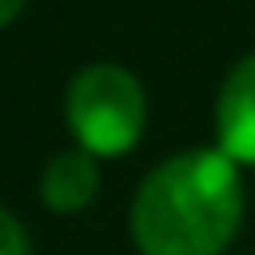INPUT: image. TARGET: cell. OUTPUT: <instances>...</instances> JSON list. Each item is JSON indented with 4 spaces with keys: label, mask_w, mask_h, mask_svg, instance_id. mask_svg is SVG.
Masks as SVG:
<instances>
[{
    "label": "cell",
    "mask_w": 255,
    "mask_h": 255,
    "mask_svg": "<svg viewBox=\"0 0 255 255\" xmlns=\"http://www.w3.org/2000/svg\"><path fill=\"white\" fill-rule=\"evenodd\" d=\"M98 191V162L94 153L85 149H64L47 162L43 170V200L51 204L55 213H73V209H85Z\"/></svg>",
    "instance_id": "cell-4"
},
{
    "label": "cell",
    "mask_w": 255,
    "mask_h": 255,
    "mask_svg": "<svg viewBox=\"0 0 255 255\" xmlns=\"http://www.w3.org/2000/svg\"><path fill=\"white\" fill-rule=\"evenodd\" d=\"M68 128L85 153H128L145 128V90L128 68L94 64L68 85Z\"/></svg>",
    "instance_id": "cell-2"
},
{
    "label": "cell",
    "mask_w": 255,
    "mask_h": 255,
    "mask_svg": "<svg viewBox=\"0 0 255 255\" xmlns=\"http://www.w3.org/2000/svg\"><path fill=\"white\" fill-rule=\"evenodd\" d=\"M243 217V183L226 153L187 149L140 183L132 234L145 255H217Z\"/></svg>",
    "instance_id": "cell-1"
},
{
    "label": "cell",
    "mask_w": 255,
    "mask_h": 255,
    "mask_svg": "<svg viewBox=\"0 0 255 255\" xmlns=\"http://www.w3.org/2000/svg\"><path fill=\"white\" fill-rule=\"evenodd\" d=\"M21 4H26V0H0V26H9V21L21 13Z\"/></svg>",
    "instance_id": "cell-6"
},
{
    "label": "cell",
    "mask_w": 255,
    "mask_h": 255,
    "mask_svg": "<svg viewBox=\"0 0 255 255\" xmlns=\"http://www.w3.org/2000/svg\"><path fill=\"white\" fill-rule=\"evenodd\" d=\"M217 140L230 162L255 166V55L226 77L217 98Z\"/></svg>",
    "instance_id": "cell-3"
},
{
    "label": "cell",
    "mask_w": 255,
    "mask_h": 255,
    "mask_svg": "<svg viewBox=\"0 0 255 255\" xmlns=\"http://www.w3.org/2000/svg\"><path fill=\"white\" fill-rule=\"evenodd\" d=\"M0 255H30V243H26V230L17 226L13 213L0 209Z\"/></svg>",
    "instance_id": "cell-5"
}]
</instances>
